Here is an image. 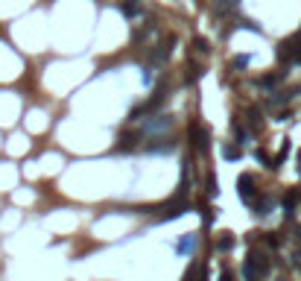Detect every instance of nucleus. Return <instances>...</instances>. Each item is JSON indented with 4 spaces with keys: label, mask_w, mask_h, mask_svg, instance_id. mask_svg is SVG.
Returning a JSON list of instances; mask_svg holds the SVG:
<instances>
[{
    "label": "nucleus",
    "mask_w": 301,
    "mask_h": 281,
    "mask_svg": "<svg viewBox=\"0 0 301 281\" xmlns=\"http://www.w3.org/2000/svg\"><path fill=\"white\" fill-rule=\"evenodd\" d=\"M172 126V117L170 114H152V117H146L143 126H140V138L143 135H158V132H164Z\"/></svg>",
    "instance_id": "f257e3e1"
},
{
    "label": "nucleus",
    "mask_w": 301,
    "mask_h": 281,
    "mask_svg": "<svg viewBox=\"0 0 301 281\" xmlns=\"http://www.w3.org/2000/svg\"><path fill=\"white\" fill-rule=\"evenodd\" d=\"M278 56L287 59V62H301V32L293 35V38H287V41L278 47Z\"/></svg>",
    "instance_id": "f03ea898"
},
{
    "label": "nucleus",
    "mask_w": 301,
    "mask_h": 281,
    "mask_svg": "<svg viewBox=\"0 0 301 281\" xmlns=\"http://www.w3.org/2000/svg\"><path fill=\"white\" fill-rule=\"evenodd\" d=\"M172 44H175V35H170L167 41H161L155 50H149V62L152 64H164L170 59V53H172Z\"/></svg>",
    "instance_id": "7ed1b4c3"
},
{
    "label": "nucleus",
    "mask_w": 301,
    "mask_h": 281,
    "mask_svg": "<svg viewBox=\"0 0 301 281\" xmlns=\"http://www.w3.org/2000/svg\"><path fill=\"white\" fill-rule=\"evenodd\" d=\"M237 190H240V196H243L246 202H255V196H258V190H255V176L243 173V176L237 179Z\"/></svg>",
    "instance_id": "20e7f679"
},
{
    "label": "nucleus",
    "mask_w": 301,
    "mask_h": 281,
    "mask_svg": "<svg viewBox=\"0 0 301 281\" xmlns=\"http://www.w3.org/2000/svg\"><path fill=\"white\" fill-rule=\"evenodd\" d=\"M172 147H175V144H172L170 138H161V135H158V138H149V141L143 144L146 153H170Z\"/></svg>",
    "instance_id": "39448f33"
},
{
    "label": "nucleus",
    "mask_w": 301,
    "mask_h": 281,
    "mask_svg": "<svg viewBox=\"0 0 301 281\" xmlns=\"http://www.w3.org/2000/svg\"><path fill=\"white\" fill-rule=\"evenodd\" d=\"M120 12H123L126 18H137V15L143 12V6H140L137 0H126V3H120Z\"/></svg>",
    "instance_id": "423d86ee"
},
{
    "label": "nucleus",
    "mask_w": 301,
    "mask_h": 281,
    "mask_svg": "<svg viewBox=\"0 0 301 281\" xmlns=\"http://www.w3.org/2000/svg\"><path fill=\"white\" fill-rule=\"evenodd\" d=\"M284 73H287V70H281V73H269V76H260V79H258V85H260V88H275V85L284 79Z\"/></svg>",
    "instance_id": "0eeeda50"
},
{
    "label": "nucleus",
    "mask_w": 301,
    "mask_h": 281,
    "mask_svg": "<svg viewBox=\"0 0 301 281\" xmlns=\"http://www.w3.org/2000/svg\"><path fill=\"white\" fill-rule=\"evenodd\" d=\"M193 135H196V141H193V144H196V150L205 153V150H208V132H205L202 126H196V129H193Z\"/></svg>",
    "instance_id": "6e6552de"
},
{
    "label": "nucleus",
    "mask_w": 301,
    "mask_h": 281,
    "mask_svg": "<svg viewBox=\"0 0 301 281\" xmlns=\"http://www.w3.org/2000/svg\"><path fill=\"white\" fill-rule=\"evenodd\" d=\"M269 208H272V196H260L258 202H255V214H269Z\"/></svg>",
    "instance_id": "1a4fd4ad"
},
{
    "label": "nucleus",
    "mask_w": 301,
    "mask_h": 281,
    "mask_svg": "<svg viewBox=\"0 0 301 281\" xmlns=\"http://www.w3.org/2000/svg\"><path fill=\"white\" fill-rule=\"evenodd\" d=\"M134 144H137V135H123V138H120V144H117V150H123V153H126V150H132Z\"/></svg>",
    "instance_id": "9d476101"
},
{
    "label": "nucleus",
    "mask_w": 301,
    "mask_h": 281,
    "mask_svg": "<svg viewBox=\"0 0 301 281\" xmlns=\"http://www.w3.org/2000/svg\"><path fill=\"white\" fill-rule=\"evenodd\" d=\"M296 199H299V196H296V190H290V193H287V199H284V211H287V214H293Z\"/></svg>",
    "instance_id": "9b49d317"
},
{
    "label": "nucleus",
    "mask_w": 301,
    "mask_h": 281,
    "mask_svg": "<svg viewBox=\"0 0 301 281\" xmlns=\"http://www.w3.org/2000/svg\"><path fill=\"white\" fill-rule=\"evenodd\" d=\"M231 246H234V237H231V234H222V237H219V240H216V249H231Z\"/></svg>",
    "instance_id": "f8f14e48"
},
{
    "label": "nucleus",
    "mask_w": 301,
    "mask_h": 281,
    "mask_svg": "<svg viewBox=\"0 0 301 281\" xmlns=\"http://www.w3.org/2000/svg\"><path fill=\"white\" fill-rule=\"evenodd\" d=\"M234 138H237V144H246V138H249V132L243 129L240 123H234Z\"/></svg>",
    "instance_id": "ddd939ff"
},
{
    "label": "nucleus",
    "mask_w": 301,
    "mask_h": 281,
    "mask_svg": "<svg viewBox=\"0 0 301 281\" xmlns=\"http://www.w3.org/2000/svg\"><path fill=\"white\" fill-rule=\"evenodd\" d=\"M222 156L228 161H234V158H240V147H222Z\"/></svg>",
    "instance_id": "4468645a"
},
{
    "label": "nucleus",
    "mask_w": 301,
    "mask_h": 281,
    "mask_svg": "<svg viewBox=\"0 0 301 281\" xmlns=\"http://www.w3.org/2000/svg\"><path fill=\"white\" fill-rule=\"evenodd\" d=\"M199 76H202V67H199V64H190V67H187V79H190V82H196Z\"/></svg>",
    "instance_id": "2eb2a0df"
},
{
    "label": "nucleus",
    "mask_w": 301,
    "mask_h": 281,
    "mask_svg": "<svg viewBox=\"0 0 301 281\" xmlns=\"http://www.w3.org/2000/svg\"><path fill=\"white\" fill-rule=\"evenodd\" d=\"M196 50H199V53H208L211 47H208V41H205V38H196Z\"/></svg>",
    "instance_id": "dca6fc26"
},
{
    "label": "nucleus",
    "mask_w": 301,
    "mask_h": 281,
    "mask_svg": "<svg viewBox=\"0 0 301 281\" xmlns=\"http://www.w3.org/2000/svg\"><path fill=\"white\" fill-rule=\"evenodd\" d=\"M249 64V56H237L234 59V67H246Z\"/></svg>",
    "instance_id": "f3484780"
},
{
    "label": "nucleus",
    "mask_w": 301,
    "mask_h": 281,
    "mask_svg": "<svg viewBox=\"0 0 301 281\" xmlns=\"http://www.w3.org/2000/svg\"><path fill=\"white\" fill-rule=\"evenodd\" d=\"M222 281H231V273H228V270H225V273H222Z\"/></svg>",
    "instance_id": "a211bd4d"
},
{
    "label": "nucleus",
    "mask_w": 301,
    "mask_h": 281,
    "mask_svg": "<svg viewBox=\"0 0 301 281\" xmlns=\"http://www.w3.org/2000/svg\"><path fill=\"white\" fill-rule=\"evenodd\" d=\"M299 161H301V153H299ZM299 170H301V164H299Z\"/></svg>",
    "instance_id": "6ab92c4d"
}]
</instances>
